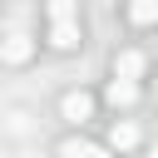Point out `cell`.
<instances>
[{"mask_svg": "<svg viewBox=\"0 0 158 158\" xmlns=\"http://www.w3.org/2000/svg\"><path fill=\"white\" fill-rule=\"evenodd\" d=\"M143 69H148L143 49H118V54H114V74H123V79H143Z\"/></svg>", "mask_w": 158, "mask_h": 158, "instance_id": "cell-7", "label": "cell"}, {"mask_svg": "<svg viewBox=\"0 0 158 158\" xmlns=\"http://www.w3.org/2000/svg\"><path fill=\"white\" fill-rule=\"evenodd\" d=\"M74 15V0H49V20H69Z\"/></svg>", "mask_w": 158, "mask_h": 158, "instance_id": "cell-9", "label": "cell"}, {"mask_svg": "<svg viewBox=\"0 0 158 158\" xmlns=\"http://www.w3.org/2000/svg\"><path fill=\"white\" fill-rule=\"evenodd\" d=\"M0 54H5V64H30V59H35V40H30L25 30H10L5 44H0Z\"/></svg>", "mask_w": 158, "mask_h": 158, "instance_id": "cell-1", "label": "cell"}, {"mask_svg": "<svg viewBox=\"0 0 158 158\" xmlns=\"http://www.w3.org/2000/svg\"><path fill=\"white\" fill-rule=\"evenodd\" d=\"M59 114H64L69 123H89V118H94V99H89L84 89H69V94L59 99Z\"/></svg>", "mask_w": 158, "mask_h": 158, "instance_id": "cell-2", "label": "cell"}, {"mask_svg": "<svg viewBox=\"0 0 158 158\" xmlns=\"http://www.w3.org/2000/svg\"><path fill=\"white\" fill-rule=\"evenodd\" d=\"M104 99H109L114 109H133V104H138V79L114 74V79H109V89H104Z\"/></svg>", "mask_w": 158, "mask_h": 158, "instance_id": "cell-3", "label": "cell"}, {"mask_svg": "<svg viewBox=\"0 0 158 158\" xmlns=\"http://www.w3.org/2000/svg\"><path fill=\"white\" fill-rule=\"evenodd\" d=\"M59 158H109V148L104 143H89V138H79V133H69V138H59V148H54Z\"/></svg>", "mask_w": 158, "mask_h": 158, "instance_id": "cell-4", "label": "cell"}, {"mask_svg": "<svg viewBox=\"0 0 158 158\" xmlns=\"http://www.w3.org/2000/svg\"><path fill=\"white\" fill-rule=\"evenodd\" d=\"M49 44L54 49H79V20L69 15V20H54L49 25Z\"/></svg>", "mask_w": 158, "mask_h": 158, "instance_id": "cell-6", "label": "cell"}, {"mask_svg": "<svg viewBox=\"0 0 158 158\" xmlns=\"http://www.w3.org/2000/svg\"><path fill=\"white\" fill-rule=\"evenodd\" d=\"M138 138H143V133H138V123L114 118V128H109V148H114V153H133V148H138Z\"/></svg>", "mask_w": 158, "mask_h": 158, "instance_id": "cell-5", "label": "cell"}, {"mask_svg": "<svg viewBox=\"0 0 158 158\" xmlns=\"http://www.w3.org/2000/svg\"><path fill=\"white\" fill-rule=\"evenodd\" d=\"M128 20H133L138 30L158 25V0H128Z\"/></svg>", "mask_w": 158, "mask_h": 158, "instance_id": "cell-8", "label": "cell"}]
</instances>
